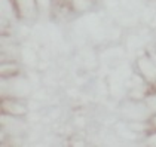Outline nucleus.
Segmentation results:
<instances>
[{"label":"nucleus","mask_w":156,"mask_h":147,"mask_svg":"<svg viewBox=\"0 0 156 147\" xmlns=\"http://www.w3.org/2000/svg\"><path fill=\"white\" fill-rule=\"evenodd\" d=\"M36 0H16V5H18V11L23 16L27 18H34L36 15V6H34Z\"/></svg>","instance_id":"obj_1"},{"label":"nucleus","mask_w":156,"mask_h":147,"mask_svg":"<svg viewBox=\"0 0 156 147\" xmlns=\"http://www.w3.org/2000/svg\"><path fill=\"white\" fill-rule=\"evenodd\" d=\"M3 109L8 111L9 114H12V116H21V114H24L25 111H27L24 104H21V103H12V101L5 103L3 104Z\"/></svg>","instance_id":"obj_2"},{"label":"nucleus","mask_w":156,"mask_h":147,"mask_svg":"<svg viewBox=\"0 0 156 147\" xmlns=\"http://www.w3.org/2000/svg\"><path fill=\"white\" fill-rule=\"evenodd\" d=\"M155 123H156V119H155Z\"/></svg>","instance_id":"obj_6"},{"label":"nucleus","mask_w":156,"mask_h":147,"mask_svg":"<svg viewBox=\"0 0 156 147\" xmlns=\"http://www.w3.org/2000/svg\"><path fill=\"white\" fill-rule=\"evenodd\" d=\"M36 3L40 9H45V11H48L51 6V0H36Z\"/></svg>","instance_id":"obj_5"},{"label":"nucleus","mask_w":156,"mask_h":147,"mask_svg":"<svg viewBox=\"0 0 156 147\" xmlns=\"http://www.w3.org/2000/svg\"><path fill=\"white\" fill-rule=\"evenodd\" d=\"M73 3L77 11H85L91 6V0H73Z\"/></svg>","instance_id":"obj_3"},{"label":"nucleus","mask_w":156,"mask_h":147,"mask_svg":"<svg viewBox=\"0 0 156 147\" xmlns=\"http://www.w3.org/2000/svg\"><path fill=\"white\" fill-rule=\"evenodd\" d=\"M147 109L156 111V95H152V97L147 98Z\"/></svg>","instance_id":"obj_4"}]
</instances>
